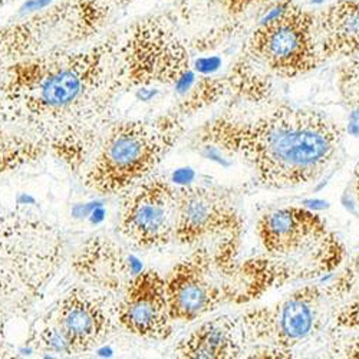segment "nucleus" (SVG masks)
<instances>
[{"instance_id":"nucleus-4","label":"nucleus","mask_w":359,"mask_h":359,"mask_svg":"<svg viewBox=\"0 0 359 359\" xmlns=\"http://www.w3.org/2000/svg\"><path fill=\"white\" fill-rule=\"evenodd\" d=\"M65 255V238L53 224L0 208V334L41 301Z\"/></svg>"},{"instance_id":"nucleus-8","label":"nucleus","mask_w":359,"mask_h":359,"mask_svg":"<svg viewBox=\"0 0 359 359\" xmlns=\"http://www.w3.org/2000/svg\"><path fill=\"white\" fill-rule=\"evenodd\" d=\"M338 299L326 287L302 286L279 302L241 313L249 344V355L289 358L318 335Z\"/></svg>"},{"instance_id":"nucleus-9","label":"nucleus","mask_w":359,"mask_h":359,"mask_svg":"<svg viewBox=\"0 0 359 359\" xmlns=\"http://www.w3.org/2000/svg\"><path fill=\"white\" fill-rule=\"evenodd\" d=\"M118 56L127 88L175 85L187 89L186 98L196 85L187 46L164 18H148L134 25L119 45Z\"/></svg>"},{"instance_id":"nucleus-11","label":"nucleus","mask_w":359,"mask_h":359,"mask_svg":"<svg viewBox=\"0 0 359 359\" xmlns=\"http://www.w3.org/2000/svg\"><path fill=\"white\" fill-rule=\"evenodd\" d=\"M178 189L160 177H148L126 191L118 229L135 249L151 250L175 242Z\"/></svg>"},{"instance_id":"nucleus-3","label":"nucleus","mask_w":359,"mask_h":359,"mask_svg":"<svg viewBox=\"0 0 359 359\" xmlns=\"http://www.w3.org/2000/svg\"><path fill=\"white\" fill-rule=\"evenodd\" d=\"M285 283L282 272L264 255L238 259L237 237L194 246L165 276L174 322H194L222 306L249 304Z\"/></svg>"},{"instance_id":"nucleus-7","label":"nucleus","mask_w":359,"mask_h":359,"mask_svg":"<svg viewBox=\"0 0 359 359\" xmlns=\"http://www.w3.org/2000/svg\"><path fill=\"white\" fill-rule=\"evenodd\" d=\"M119 301L121 296L79 282L36 322L29 344L57 355L91 352L121 329Z\"/></svg>"},{"instance_id":"nucleus-19","label":"nucleus","mask_w":359,"mask_h":359,"mask_svg":"<svg viewBox=\"0 0 359 359\" xmlns=\"http://www.w3.org/2000/svg\"><path fill=\"white\" fill-rule=\"evenodd\" d=\"M337 352L344 358H359V331L356 335L346 339Z\"/></svg>"},{"instance_id":"nucleus-13","label":"nucleus","mask_w":359,"mask_h":359,"mask_svg":"<svg viewBox=\"0 0 359 359\" xmlns=\"http://www.w3.org/2000/svg\"><path fill=\"white\" fill-rule=\"evenodd\" d=\"M121 329L144 339L165 341L172 334L165 276L149 269L140 272L119 301Z\"/></svg>"},{"instance_id":"nucleus-23","label":"nucleus","mask_w":359,"mask_h":359,"mask_svg":"<svg viewBox=\"0 0 359 359\" xmlns=\"http://www.w3.org/2000/svg\"><path fill=\"white\" fill-rule=\"evenodd\" d=\"M6 2V0H0V5H2V4H5Z\"/></svg>"},{"instance_id":"nucleus-10","label":"nucleus","mask_w":359,"mask_h":359,"mask_svg":"<svg viewBox=\"0 0 359 359\" xmlns=\"http://www.w3.org/2000/svg\"><path fill=\"white\" fill-rule=\"evenodd\" d=\"M249 56L283 79L305 75L320 62L312 19L294 9L260 25L249 42Z\"/></svg>"},{"instance_id":"nucleus-21","label":"nucleus","mask_w":359,"mask_h":359,"mask_svg":"<svg viewBox=\"0 0 359 359\" xmlns=\"http://www.w3.org/2000/svg\"><path fill=\"white\" fill-rule=\"evenodd\" d=\"M11 65H12V61L8 57L5 50L0 48V86L4 85L5 78L8 75V69H9Z\"/></svg>"},{"instance_id":"nucleus-18","label":"nucleus","mask_w":359,"mask_h":359,"mask_svg":"<svg viewBox=\"0 0 359 359\" xmlns=\"http://www.w3.org/2000/svg\"><path fill=\"white\" fill-rule=\"evenodd\" d=\"M16 168H18V165H16L15 156L11 151V147H9L8 141L5 140L2 133H0V172L12 171Z\"/></svg>"},{"instance_id":"nucleus-1","label":"nucleus","mask_w":359,"mask_h":359,"mask_svg":"<svg viewBox=\"0 0 359 359\" xmlns=\"http://www.w3.org/2000/svg\"><path fill=\"white\" fill-rule=\"evenodd\" d=\"M118 52V41L109 38L13 62L0 86V128L82 172L127 89Z\"/></svg>"},{"instance_id":"nucleus-5","label":"nucleus","mask_w":359,"mask_h":359,"mask_svg":"<svg viewBox=\"0 0 359 359\" xmlns=\"http://www.w3.org/2000/svg\"><path fill=\"white\" fill-rule=\"evenodd\" d=\"M184 131L178 112L112 121L82 170L86 189L102 196L126 193L148 178Z\"/></svg>"},{"instance_id":"nucleus-15","label":"nucleus","mask_w":359,"mask_h":359,"mask_svg":"<svg viewBox=\"0 0 359 359\" xmlns=\"http://www.w3.org/2000/svg\"><path fill=\"white\" fill-rule=\"evenodd\" d=\"M174 353L190 359H233L249 355L241 313H224L201 322L186 335Z\"/></svg>"},{"instance_id":"nucleus-6","label":"nucleus","mask_w":359,"mask_h":359,"mask_svg":"<svg viewBox=\"0 0 359 359\" xmlns=\"http://www.w3.org/2000/svg\"><path fill=\"white\" fill-rule=\"evenodd\" d=\"M263 255L286 283L318 279L345 260V248L326 220L305 207L286 205L263 213L256 224Z\"/></svg>"},{"instance_id":"nucleus-14","label":"nucleus","mask_w":359,"mask_h":359,"mask_svg":"<svg viewBox=\"0 0 359 359\" xmlns=\"http://www.w3.org/2000/svg\"><path fill=\"white\" fill-rule=\"evenodd\" d=\"M71 269L79 282L123 296L141 272L137 259L107 236H94L74 255Z\"/></svg>"},{"instance_id":"nucleus-20","label":"nucleus","mask_w":359,"mask_h":359,"mask_svg":"<svg viewBox=\"0 0 359 359\" xmlns=\"http://www.w3.org/2000/svg\"><path fill=\"white\" fill-rule=\"evenodd\" d=\"M346 91H348V102L355 105L359 109V76L355 79H348L346 83Z\"/></svg>"},{"instance_id":"nucleus-22","label":"nucleus","mask_w":359,"mask_h":359,"mask_svg":"<svg viewBox=\"0 0 359 359\" xmlns=\"http://www.w3.org/2000/svg\"><path fill=\"white\" fill-rule=\"evenodd\" d=\"M352 196L356 201V204L359 205V163L353 171V177H352Z\"/></svg>"},{"instance_id":"nucleus-12","label":"nucleus","mask_w":359,"mask_h":359,"mask_svg":"<svg viewBox=\"0 0 359 359\" xmlns=\"http://www.w3.org/2000/svg\"><path fill=\"white\" fill-rule=\"evenodd\" d=\"M243 217L231 198L204 186L178 189L175 242L190 248L229 237L241 238Z\"/></svg>"},{"instance_id":"nucleus-2","label":"nucleus","mask_w":359,"mask_h":359,"mask_svg":"<svg viewBox=\"0 0 359 359\" xmlns=\"http://www.w3.org/2000/svg\"><path fill=\"white\" fill-rule=\"evenodd\" d=\"M201 142L242 160L267 190H292L320 180L335 163L341 126L315 109L278 105L223 114L200 131Z\"/></svg>"},{"instance_id":"nucleus-17","label":"nucleus","mask_w":359,"mask_h":359,"mask_svg":"<svg viewBox=\"0 0 359 359\" xmlns=\"http://www.w3.org/2000/svg\"><path fill=\"white\" fill-rule=\"evenodd\" d=\"M327 289L338 301L359 297V255L346 263L337 279L331 285H327Z\"/></svg>"},{"instance_id":"nucleus-16","label":"nucleus","mask_w":359,"mask_h":359,"mask_svg":"<svg viewBox=\"0 0 359 359\" xmlns=\"http://www.w3.org/2000/svg\"><path fill=\"white\" fill-rule=\"evenodd\" d=\"M320 34L319 45L323 56L359 53V4L341 2L329 9L323 16Z\"/></svg>"}]
</instances>
